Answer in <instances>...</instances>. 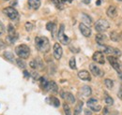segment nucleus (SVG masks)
Here are the masks:
<instances>
[{
	"label": "nucleus",
	"mask_w": 122,
	"mask_h": 115,
	"mask_svg": "<svg viewBox=\"0 0 122 115\" xmlns=\"http://www.w3.org/2000/svg\"><path fill=\"white\" fill-rule=\"evenodd\" d=\"M118 77L120 78V80L122 81V72L120 71V72H118Z\"/></svg>",
	"instance_id": "nucleus-43"
},
{
	"label": "nucleus",
	"mask_w": 122,
	"mask_h": 115,
	"mask_svg": "<svg viewBox=\"0 0 122 115\" xmlns=\"http://www.w3.org/2000/svg\"><path fill=\"white\" fill-rule=\"evenodd\" d=\"M62 53H63V50H62L61 46L58 43H55V45H54V56H55V58L59 60L62 57Z\"/></svg>",
	"instance_id": "nucleus-13"
},
{
	"label": "nucleus",
	"mask_w": 122,
	"mask_h": 115,
	"mask_svg": "<svg viewBox=\"0 0 122 115\" xmlns=\"http://www.w3.org/2000/svg\"><path fill=\"white\" fill-rule=\"evenodd\" d=\"M52 1L58 9H63V4L66 2V0H52Z\"/></svg>",
	"instance_id": "nucleus-28"
},
{
	"label": "nucleus",
	"mask_w": 122,
	"mask_h": 115,
	"mask_svg": "<svg viewBox=\"0 0 122 115\" xmlns=\"http://www.w3.org/2000/svg\"><path fill=\"white\" fill-rule=\"evenodd\" d=\"M24 75H25V77H26V78L29 77V74H28V72L26 71V70H24Z\"/></svg>",
	"instance_id": "nucleus-41"
},
{
	"label": "nucleus",
	"mask_w": 122,
	"mask_h": 115,
	"mask_svg": "<svg viewBox=\"0 0 122 115\" xmlns=\"http://www.w3.org/2000/svg\"><path fill=\"white\" fill-rule=\"evenodd\" d=\"M3 56L5 59H7L8 61H13L14 60V55L12 54V53H10V52H5L4 53H3Z\"/></svg>",
	"instance_id": "nucleus-24"
},
{
	"label": "nucleus",
	"mask_w": 122,
	"mask_h": 115,
	"mask_svg": "<svg viewBox=\"0 0 122 115\" xmlns=\"http://www.w3.org/2000/svg\"><path fill=\"white\" fill-rule=\"evenodd\" d=\"M106 39H107V37L104 34L100 33V34H98L96 36V41L99 43V45H103L104 42L106 41Z\"/></svg>",
	"instance_id": "nucleus-19"
},
{
	"label": "nucleus",
	"mask_w": 122,
	"mask_h": 115,
	"mask_svg": "<svg viewBox=\"0 0 122 115\" xmlns=\"http://www.w3.org/2000/svg\"><path fill=\"white\" fill-rule=\"evenodd\" d=\"M106 14L110 18H115L117 15V9L115 6H110L106 10Z\"/></svg>",
	"instance_id": "nucleus-15"
},
{
	"label": "nucleus",
	"mask_w": 122,
	"mask_h": 115,
	"mask_svg": "<svg viewBox=\"0 0 122 115\" xmlns=\"http://www.w3.org/2000/svg\"><path fill=\"white\" fill-rule=\"evenodd\" d=\"M103 115H109V110L107 108H104V110H103Z\"/></svg>",
	"instance_id": "nucleus-39"
},
{
	"label": "nucleus",
	"mask_w": 122,
	"mask_h": 115,
	"mask_svg": "<svg viewBox=\"0 0 122 115\" xmlns=\"http://www.w3.org/2000/svg\"><path fill=\"white\" fill-rule=\"evenodd\" d=\"M117 1H122V0H117Z\"/></svg>",
	"instance_id": "nucleus-46"
},
{
	"label": "nucleus",
	"mask_w": 122,
	"mask_h": 115,
	"mask_svg": "<svg viewBox=\"0 0 122 115\" xmlns=\"http://www.w3.org/2000/svg\"><path fill=\"white\" fill-rule=\"evenodd\" d=\"M78 77L83 81H91V76L86 70H82L78 73Z\"/></svg>",
	"instance_id": "nucleus-16"
},
{
	"label": "nucleus",
	"mask_w": 122,
	"mask_h": 115,
	"mask_svg": "<svg viewBox=\"0 0 122 115\" xmlns=\"http://www.w3.org/2000/svg\"><path fill=\"white\" fill-rule=\"evenodd\" d=\"M86 104H87L88 108L93 111H100L102 110V106L98 103V100L96 98H90L89 100L87 101Z\"/></svg>",
	"instance_id": "nucleus-9"
},
{
	"label": "nucleus",
	"mask_w": 122,
	"mask_h": 115,
	"mask_svg": "<svg viewBox=\"0 0 122 115\" xmlns=\"http://www.w3.org/2000/svg\"><path fill=\"white\" fill-rule=\"evenodd\" d=\"M23 60H24V59H21V58H19V59H17V60H16L17 65H18L21 68H25V63Z\"/></svg>",
	"instance_id": "nucleus-33"
},
{
	"label": "nucleus",
	"mask_w": 122,
	"mask_h": 115,
	"mask_svg": "<svg viewBox=\"0 0 122 115\" xmlns=\"http://www.w3.org/2000/svg\"><path fill=\"white\" fill-rule=\"evenodd\" d=\"M28 6L36 10L41 7V0H28Z\"/></svg>",
	"instance_id": "nucleus-18"
},
{
	"label": "nucleus",
	"mask_w": 122,
	"mask_h": 115,
	"mask_svg": "<svg viewBox=\"0 0 122 115\" xmlns=\"http://www.w3.org/2000/svg\"><path fill=\"white\" fill-rule=\"evenodd\" d=\"M117 96H118V97H119V98H121L122 99V85L120 86V89H119V91H118Z\"/></svg>",
	"instance_id": "nucleus-38"
},
{
	"label": "nucleus",
	"mask_w": 122,
	"mask_h": 115,
	"mask_svg": "<svg viewBox=\"0 0 122 115\" xmlns=\"http://www.w3.org/2000/svg\"><path fill=\"white\" fill-rule=\"evenodd\" d=\"M16 54L21 59H27L30 55V49L25 44H21L15 48Z\"/></svg>",
	"instance_id": "nucleus-2"
},
{
	"label": "nucleus",
	"mask_w": 122,
	"mask_h": 115,
	"mask_svg": "<svg viewBox=\"0 0 122 115\" xmlns=\"http://www.w3.org/2000/svg\"><path fill=\"white\" fill-rule=\"evenodd\" d=\"M3 12L7 15L10 20H12V21H16V20H18V18H19V13H18V11L16 10L15 9H13L12 7L5 8V9L3 10Z\"/></svg>",
	"instance_id": "nucleus-6"
},
{
	"label": "nucleus",
	"mask_w": 122,
	"mask_h": 115,
	"mask_svg": "<svg viewBox=\"0 0 122 115\" xmlns=\"http://www.w3.org/2000/svg\"><path fill=\"white\" fill-rule=\"evenodd\" d=\"M104 83H105V85H106L108 89H112L113 86H114V81L112 80H109V79H106L104 81Z\"/></svg>",
	"instance_id": "nucleus-30"
},
{
	"label": "nucleus",
	"mask_w": 122,
	"mask_h": 115,
	"mask_svg": "<svg viewBox=\"0 0 122 115\" xmlns=\"http://www.w3.org/2000/svg\"><path fill=\"white\" fill-rule=\"evenodd\" d=\"M29 65H30V67L33 68V69H37V63H36V61H35V60L31 61Z\"/></svg>",
	"instance_id": "nucleus-35"
},
{
	"label": "nucleus",
	"mask_w": 122,
	"mask_h": 115,
	"mask_svg": "<svg viewBox=\"0 0 122 115\" xmlns=\"http://www.w3.org/2000/svg\"><path fill=\"white\" fill-rule=\"evenodd\" d=\"M109 27H110L109 23L107 22L106 20H103V19H101V20L97 21L96 24H95V29H96V31H98L99 33L105 32L106 30L109 29Z\"/></svg>",
	"instance_id": "nucleus-4"
},
{
	"label": "nucleus",
	"mask_w": 122,
	"mask_h": 115,
	"mask_svg": "<svg viewBox=\"0 0 122 115\" xmlns=\"http://www.w3.org/2000/svg\"><path fill=\"white\" fill-rule=\"evenodd\" d=\"M89 68H90V71H91V73L94 76H96V77H102V76H103L102 70L97 65H95V64H90Z\"/></svg>",
	"instance_id": "nucleus-10"
},
{
	"label": "nucleus",
	"mask_w": 122,
	"mask_h": 115,
	"mask_svg": "<svg viewBox=\"0 0 122 115\" xmlns=\"http://www.w3.org/2000/svg\"><path fill=\"white\" fill-rule=\"evenodd\" d=\"M96 4H97V5H98V6H100V5H101V0H98V1H97V3H96Z\"/></svg>",
	"instance_id": "nucleus-44"
},
{
	"label": "nucleus",
	"mask_w": 122,
	"mask_h": 115,
	"mask_svg": "<svg viewBox=\"0 0 122 115\" xmlns=\"http://www.w3.org/2000/svg\"><path fill=\"white\" fill-rule=\"evenodd\" d=\"M70 67L72 69H76V62H75V58L71 57L70 60Z\"/></svg>",
	"instance_id": "nucleus-32"
},
{
	"label": "nucleus",
	"mask_w": 122,
	"mask_h": 115,
	"mask_svg": "<svg viewBox=\"0 0 122 115\" xmlns=\"http://www.w3.org/2000/svg\"><path fill=\"white\" fill-rule=\"evenodd\" d=\"M48 81L46 80V78L44 77H41V87L44 90H47V86H48Z\"/></svg>",
	"instance_id": "nucleus-25"
},
{
	"label": "nucleus",
	"mask_w": 122,
	"mask_h": 115,
	"mask_svg": "<svg viewBox=\"0 0 122 115\" xmlns=\"http://www.w3.org/2000/svg\"><path fill=\"white\" fill-rule=\"evenodd\" d=\"M64 31H65V26H64V24H61L60 27H59V30H58V33H57V38H58V39L61 42V44L68 45V44L70 43L71 40H70V38L65 35Z\"/></svg>",
	"instance_id": "nucleus-5"
},
{
	"label": "nucleus",
	"mask_w": 122,
	"mask_h": 115,
	"mask_svg": "<svg viewBox=\"0 0 122 115\" xmlns=\"http://www.w3.org/2000/svg\"><path fill=\"white\" fill-rule=\"evenodd\" d=\"M5 47H6L5 42H4L2 39H0V49H3V48H5Z\"/></svg>",
	"instance_id": "nucleus-37"
},
{
	"label": "nucleus",
	"mask_w": 122,
	"mask_h": 115,
	"mask_svg": "<svg viewBox=\"0 0 122 115\" xmlns=\"http://www.w3.org/2000/svg\"><path fill=\"white\" fill-rule=\"evenodd\" d=\"M4 31H5V27H4V24L0 22V36L4 33Z\"/></svg>",
	"instance_id": "nucleus-36"
},
{
	"label": "nucleus",
	"mask_w": 122,
	"mask_h": 115,
	"mask_svg": "<svg viewBox=\"0 0 122 115\" xmlns=\"http://www.w3.org/2000/svg\"><path fill=\"white\" fill-rule=\"evenodd\" d=\"M46 29H47L48 31L52 32V35L54 36V34H55V32H56V24H55V23L50 22V23H48V24H47V25H46Z\"/></svg>",
	"instance_id": "nucleus-21"
},
{
	"label": "nucleus",
	"mask_w": 122,
	"mask_h": 115,
	"mask_svg": "<svg viewBox=\"0 0 122 115\" xmlns=\"http://www.w3.org/2000/svg\"><path fill=\"white\" fill-rule=\"evenodd\" d=\"M25 27L26 29V31H31V30L33 29V24H32L31 23H25Z\"/></svg>",
	"instance_id": "nucleus-34"
},
{
	"label": "nucleus",
	"mask_w": 122,
	"mask_h": 115,
	"mask_svg": "<svg viewBox=\"0 0 122 115\" xmlns=\"http://www.w3.org/2000/svg\"><path fill=\"white\" fill-rule=\"evenodd\" d=\"M93 60L96 62V63H99V64H104L105 63V59H104V55L102 52H96L94 53L93 54Z\"/></svg>",
	"instance_id": "nucleus-11"
},
{
	"label": "nucleus",
	"mask_w": 122,
	"mask_h": 115,
	"mask_svg": "<svg viewBox=\"0 0 122 115\" xmlns=\"http://www.w3.org/2000/svg\"><path fill=\"white\" fill-rule=\"evenodd\" d=\"M82 1H83V2L85 3V4H89L91 0H82Z\"/></svg>",
	"instance_id": "nucleus-42"
},
{
	"label": "nucleus",
	"mask_w": 122,
	"mask_h": 115,
	"mask_svg": "<svg viewBox=\"0 0 122 115\" xmlns=\"http://www.w3.org/2000/svg\"><path fill=\"white\" fill-rule=\"evenodd\" d=\"M47 90L50 91V92H52V93H57V91H58L57 84L54 81H49L48 82V86H47Z\"/></svg>",
	"instance_id": "nucleus-17"
},
{
	"label": "nucleus",
	"mask_w": 122,
	"mask_h": 115,
	"mask_svg": "<svg viewBox=\"0 0 122 115\" xmlns=\"http://www.w3.org/2000/svg\"><path fill=\"white\" fill-rule=\"evenodd\" d=\"M60 96L62 98H64L65 100H67L68 102H70V103H72V104H73V103L75 102V97L73 96L72 94H71V93H69V92L61 91Z\"/></svg>",
	"instance_id": "nucleus-14"
},
{
	"label": "nucleus",
	"mask_w": 122,
	"mask_h": 115,
	"mask_svg": "<svg viewBox=\"0 0 122 115\" xmlns=\"http://www.w3.org/2000/svg\"><path fill=\"white\" fill-rule=\"evenodd\" d=\"M109 63L111 64V66L117 70V72H120L122 70V65L118 62L117 58L115 57V56H108L107 57Z\"/></svg>",
	"instance_id": "nucleus-8"
},
{
	"label": "nucleus",
	"mask_w": 122,
	"mask_h": 115,
	"mask_svg": "<svg viewBox=\"0 0 122 115\" xmlns=\"http://www.w3.org/2000/svg\"><path fill=\"white\" fill-rule=\"evenodd\" d=\"M82 17H83V21L86 24H88V25H90L92 24V20H91V18L88 16V15H86V14H82Z\"/></svg>",
	"instance_id": "nucleus-27"
},
{
	"label": "nucleus",
	"mask_w": 122,
	"mask_h": 115,
	"mask_svg": "<svg viewBox=\"0 0 122 115\" xmlns=\"http://www.w3.org/2000/svg\"><path fill=\"white\" fill-rule=\"evenodd\" d=\"M5 1H9V0H5Z\"/></svg>",
	"instance_id": "nucleus-47"
},
{
	"label": "nucleus",
	"mask_w": 122,
	"mask_h": 115,
	"mask_svg": "<svg viewBox=\"0 0 122 115\" xmlns=\"http://www.w3.org/2000/svg\"><path fill=\"white\" fill-rule=\"evenodd\" d=\"M104 100H105V103H106L107 105H109V106H111V105H113V104H114V99H113L111 96H109L108 95L105 96Z\"/></svg>",
	"instance_id": "nucleus-31"
},
{
	"label": "nucleus",
	"mask_w": 122,
	"mask_h": 115,
	"mask_svg": "<svg viewBox=\"0 0 122 115\" xmlns=\"http://www.w3.org/2000/svg\"><path fill=\"white\" fill-rule=\"evenodd\" d=\"M83 101H79L78 104L76 105L75 109H74V115H80L81 112H82V109H83Z\"/></svg>",
	"instance_id": "nucleus-22"
},
{
	"label": "nucleus",
	"mask_w": 122,
	"mask_h": 115,
	"mask_svg": "<svg viewBox=\"0 0 122 115\" xmlns=\"http://www.w3.org/2000/svg\"><path fill=\"white\" fill-rule=\"evenodd\" d=\"M82 93H83V95L85 96H89L92 93L91 88L89 86H87V85H85V86L82 88Z\"/></svg>",
	"instance_id": "nucleus-23"
},
{
	"label": "nucleus",
	"mask_w": 122,
	"mask_h": 115,
	"mask_svg": "<svg viewBox=\"0 0 122 115\" xmlns=\"http://www.w3.org/2000/svg\"><path fill=\"white\" fill-rule=\"evenodd\" d=\"M85 113H86V115H91V111L90 110H85Z\"/></svg>",
	"instance_id": "nucleus-40"
},
{
	"label": "nucleus",
	"mask_w": 122,
	"mask_h": 115,
	"mask_svg": "<svg viewBox=\"0 0 122 115\" xmlns=\"http://www.w3.org/2000/svg\"><path fill=\"white\" fill-rule=\"evenodd\" d=\"M72 0H66V2H69V3H71Z\"/></svg>",
	"instance_id": "nucleus-45"
},
{
	"label": "nucleus",
	"mask_w": 122,
	"mask_h": 115,
	"mask_svg": "<svg viewBox=\"0 0 122 115\" xmlns=\"http://www.w3.org/2000/svg\"><path fill=\"white\" fill-rule=\"evenodd\" d=\"M79 29H80V31H81V33H82L83 36H85L86 38H88V37L91 36V29L89 28L88 26H86L85 24H82L81 23L79 24Z\"/></svg>",
	"instance_id": "nucleus-12"
},
{
	"label": "nucleus",
	"mask_w": 122,
	"mask_h": 115,
	"mask_svg": "<svg viewBox=\"0 0 122 115\" xmlns=\"http://www.w3.org/2000/svg\"><path fill=\"white\" fill-rule=\"evenodd\" d=\"M8 33H9V35L7 37V40L9 41V43H15L16 40L19 38V35L16 32L15 28H14V26L12 24H9V26H8Z\"/></svg>",
	"instance_id": "nucleus-3"
},
{
	"label": "nucleus",
	"mask_w": 122,
	"mask_h": 115,
	"mask_svg": "<svg viewBox=\"0 0 122 115\" xmlns=\"http://www.w3.org/2000/svg\"><path fill=\"white\" fill-rule=\"evenodd\" d=\"M63 109H64L65 114H66V115H71V108H70V106H69L67 103H64V104H63Z\"/></svg>",
	"instance_id": "nucleus-29"
},
{
	"label": "nucleus",
	"mask_w": 122,
	"mask_h": 115,
	"mask_svg": "<svg viewBox=\"0 0 122 115\" xmlns=\"http://www.w3.org/2000/svg\"><path fill=\"white\" fill-rule=\"evenodd\" d=\"M35 45L39 52L41 53H48L50 51V42L46 37H36Z\"/></svg>",
	"instance_id": "nucleus-1"
},
{
	"label": "nucleus",
	"mask_w": 122,
	"mask_h": 115,
	"mask_svg": "<svg viewBox=\"0 0 122 115\" xmlns=\"http://www.w3.org/2000/svg\"><path fill=\"white\" fill-rule=\"evenodd\" d=\"M47 100H49V103H50L52 106L56 107V108H58L59 105H60V101L58 100L56 97H55V96H50Z\"/></svg>",
	"instance_id": "nucleus-20"
},
{
	"label": "nucleus",
	"mask_w": 122,
	"mask_h": 115,
	"mask_svg": "<svg viewBox=\"0 0 122 115\" xmlns=\"http://www.w3.org/2000/svg\"><path fill=\"white\" fill-rule=\"evenodd\" d=\"M100 47L102 48V50L103 51L104 53L113 54V55H117V56L121 55V52L117 48H113V47H110V46H104V45H100Z\"/></svg>",
	"instance_id": "nucleus-7"
},
{
	"label": "nucleus",
	"mask_w": 122,
	"mask_h": 115,
	"mask_svg": "<svg viewBox=\"0 0 122 115\" xmlns=\"http://www.w3.org/2000/svg\"><path fill=\"white\" fill-rule=\"evenodd\" d=\"M110 38H111V39L113 40V41H119V39H120V37H119V35L117 33V32H112L111 33V35H110Z\"/></svg>",
	"instance_id": "nucleus-26"
}]
</instances>
